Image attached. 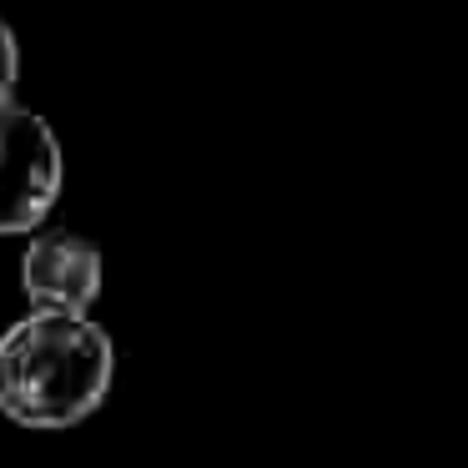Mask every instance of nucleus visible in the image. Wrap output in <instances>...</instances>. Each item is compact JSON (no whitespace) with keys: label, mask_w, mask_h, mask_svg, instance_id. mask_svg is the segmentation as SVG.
<instances>
[{"label":"nucleus","mask_w":468,"mask_h":468,"mask_svg":"<svg viewBox=\"0 0 468 468\" xmlns=\"http://www.w3.org/2000/svg\"><path fill=\"white\" fill-rule=\"evenodd\" d=\"M16 81H21V41H16L11 21L0 16V101H11Z\"/></svg>","instance_id":"20e7f679"},{"label":"nucleus","mask_w":468,"mask_h":468,"mask_svg":"<svg viewBox=\"0 0 468 468\" xmlns=\"http://www.w3.org/2000/svg\"><path fill=\"white\" fill-rule=\"evenodd\" d=\"M101 247L66 227H41L26 242L21 257V287L36 303V313H66L86 317L101 297Z\"/></svg>","instance_id":"7ed1b4c3"},{"label":"nucleus","mask_w":468,"mask_h":468,"mask_svg":"<svg viewBox=\"0 0 468 468\" xmlns=\"http://www.w3.org/2000/svg\"><path fill=\"white\" fill-rule=\"evenodd\" d=\"M66 182L61 136L41 112L0 101V237L41 232Z\"/></svg>","instance_id":"f03ea898"},{"label":"nucleus","mask_w":468,"mask_h":468,"mask_svg":"<svg viewBox=\"0 0 468 468\" xmlns=\"http://www.w3.org/2000/svg\"><path fill=\"white\" fill-rule=\"evenodd\" d=\"M116 378L112 333L91 317L31 313L0 333V413L21 428H76Z\"/></svg>","instance_id":"f257e3e1"}]
</instances>
